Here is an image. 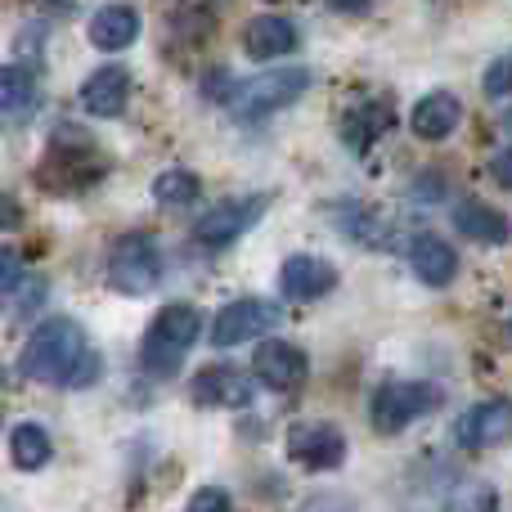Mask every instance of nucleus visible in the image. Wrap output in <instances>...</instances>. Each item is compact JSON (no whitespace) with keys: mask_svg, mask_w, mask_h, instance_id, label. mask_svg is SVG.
<instances>
[{"mask_svg":"<svg viewBox=\"0 0 512 512\" xmlns=\"http://www.w3.org/2000/svg\"><path fill=\"white\" fill-rule=\"evenodd\" d=\"M86 333H81L77 319L59 315V319H45V324H36V333L27 337L23 355H18V369H23V378L32 382H45V387H59V382L77 378V369L86 364Z\"/></svg>","mask_w":512,"mask_h":512,"instance_id":"nucleus-1","label":"nucleus"},{"mask_svg":"<svg viewBox=\"0 0 512 512\" xmlns=\"http://www.w3.org/2000/svg\"><path fill=\"white\" fill-rule=\"evenodd\" d=\"M198 333H203V315H198L189 301H171V306H162L158 315H153L149 333H144V346H140L144 373H153V378H171V373L180 369V360H185V351L198 342Z\"/></svg>","mask_w":512,"mask_h":512,"instance_id":"nucleus-2","label":"nucleus"},{"mask_svg":"<svg viewBox=\"0 0 512 512\" xmlns=\"http://www.w3.org/2000/svg\"><path fill=\"white\" fill-rule=\"evenodd\" d=\"M108 283L122 297H144L162 283V252L153 234H122L108 252Z\"/></svg>","mask_w":512,"mask_h":512,"instance_id":"nucleus-3","label":"nucleus"},{"mask_svg":"<svg viewBox=\"0 0 512 512\" xmlns=\"http://www.w3.org/2000/svg\"><path fill=\"white\" fill-rule=\"evenodd\" d=\"M436 405H441V391H436L432 382H382V387L373 391L369 418L382 436H396V432H405L414 418L432 414Z\"/></svg>","mask_w":512,"mask_h":512,"instance_id":"nucleus-4","label":"nucleus"},{"mask_svg":"<svg viewBox=\"0 0 512 512\" xmlns=\"http://www.w3.org/2000/svg\"><path fill=\"white\" fill-rule=\"evenodd\" d=\"M310 90V72L306 68H279V72H261V77L243 81L230 95V108L239 117H270L279 108L297 104Z\"/></svg>","mask_w":512,"mask_h":512,"instance_id":"nucleus-5","label":"nucleus"},{"mask_svg":"<svg viewBox=\"0 0 512 512\" xmlns=\"http://www.w3.org/2000/svg\"><path fill=\"white\" fill-rule=\"evenodd\" d=\"M265 207H270V198H265V194L225 198V203L207 207V216H198L194 239H198V243H207V248H230V243H239L243 234H248L252 225L261 221Z\"/></svg>","mask_w":512,"mask_h":512,"instance_id":"nucleus-6","label":"nucleus"},{"mask_svg":"<svg viewBox=\"0 0 512 512\" xmlns=\"http://www.w3.org/2000/svg\"><path fill=\"white\" fill-rule=\"evenodd\" d=\"M279 319H283L279 301H261V297L230 301V306L216 310V319H212V342L216 346H243V342H252V337L270 333Z\"/></svg>","mask_w":512,"mask_h":512,"instance_id":"nucleus-7","label":"nucleus"},{"mask_svg":"<svg viewBox=\"0 0 512 512\" xmlns=\"http://www.w3.org/2000/svg\"><path fill=\"white\" fill-rule=\"evenodd\" d=\"M288 459L306 472H333L346 463V436L333 423H292Z\"/></svg>","mask_w":512,"mask_h":512,"instance_id":"nucleus-8","label":"nucleus"},{"mask_svg":"<svg viewBox=\"0 0 512 512\" xmlns=\"http://www.w3.org/2000/svg\"><path fill=\"white\" fill-rule=\"evenodd\" d=\"M194 405L203 409H248L256 396V378L243 369H230V364H216V369H203L189 387Z\"/></svg>","mask_w":512,"mask_h":512,"instance_id":"nucleus-9","label":"nucleus"},{"mask_svg":"<svg viewBox=\"0 0 512 512\" xmlns=\"http://www.w3.org/2000/svg\"><path fill=\"white\" fill-rule=\"evenodd\" d=\"M512 436V405L508 400H481L468 414H459L454 423V441L463 450H490V445L508 441Z\"/></svg>","mask_w":512,"mask_h":512,"instance_id":"nucleus-10","label":"nucleus"},{"mask_svg":"<svg viewBox=\"0 0 512 512\" xmlns=\"http://www.w3.org/2000/svg\"><path fill=\"white\" fill-rule=\"evenodd\" d=\"M306 373H310L306 351H301V346H292V342H265L261 351H256V360H252V378L261 382V387H270V391L301 387V382H306Z\"/></svg>","mask_w":512,"mask_h":512,"instance_id":"nucleus-11","label":"nucleus"},{"mask_svg":"<svg viewBox=\"0 0 512 512\" xmlns=\"http://www.w3.org/2000/svg\"><path fill=\"white\" fill-rule=\"evenodd\" d=\"M243 50L256 63H270L283 59V54L297 50V23L283 14H256L243 23Z\"/></svg>","mask_w":512,"mask_h":512,"instance_id":"nucleus-12","label":"nucleus"},{"mask_svg":"<svg viewBox=\"0 0 512 512\" xmlns=\"http://www.w3.org/2000/svg\"><path fill=\"white\" fill-rule=\"evenodd\" d=\"M126 99H131V72L122 63H104L81 81V108L90 117H117L126 108Z\"/></svg>","mask_w":512,"mask_h":512,"instance_id":"nucleus-13","label":"nucleus"},{"mask_svg":"<svg viewBox=\"0 0 512 512\" xmlns=\"http://www.w3.org/2000/svg\"><path fill=\"white\" fill-rule=\"evenodd\" d=\"M279 288L292 301H319L337 288V270L328 261H319V256H288L279 274Z\"/></svg>","mask_w":512,"mask_h":512,"instance_id":"nucleus-14","label":"nucleus"},{"mask_svg":"<svg viewBox=\"0 0 512 512\" xmlns=\"http://www.w3.org/2000/svg\"><path fill=\"white\" fill-rule=\"evenodd\" d=\"M409 265H414V274L427 288H445V283L459 274V252L445 239H436V234H418V239L409 243Z\"/></svg>","mask_w":512,"mask_h":512,"instance_id":"nucleus-15","label":"nucleus"},{"mask_svg":"<svg viewBox=\"0 0 512 512\" xmlns=\"http://www.w3.org/2000/svg\"><path fill=\"white\" fill-rule=\"evenodd\" d=\"M463 122V104L450 95V90H432V95H423L414 104V117H409V126H414V135H423V140H445V135H454Z\"/></svg>","mask_w":512,"mask_h":512,"instance_id":"nucleus-16","label":"nucleus"},{"mask_svg":"<svg viewBox=\"0 0 512 512\" xmlns=\"http://www.w3.org/2000/svg\"><path fill=\"white\" fill-rule=\"evenodd\" d=\"M450 221H454V230L472 243H508V216L495 212L490 203H481V198H463V203H454Z\"/></svg>","mask_w":512,"mask_h":512,"instance_id":"nucleus-17","label":"nucleus"},{"mask_svg":"<svg viewBox=\"0 0 512 512\" xmlns=\"http://www.w3.org/2000/svg\"><path fill=\"white\" fill-rule=\"evenodd\" d=\"M135 36H140V14L131 5H108L90 18V45H99V50L117 54L126 45H135Z\"/></svg>","mask_w":512,"mask_h":512,"instance_id":"nucleus-18","label":"nucleus"},{"mask_svg":"<svg viewBox=\"0 0 512 512\" xmlns=\"http://www.w3.org/2000/svg\"><path fill=\"white\" fill-rule=\"evenodd\" d=\"M391 131V108L387 99H360V104H351V113H346L342 122V135L351 149H369V144H378V135Z\"/></svg>","mask_w":512,"mask_h":512,"instance_id":"nucleus-19","label":"nucleus"},{"mask_svg":"<svg viewBox=\"0 0 512 512\" xmlns=\"http://www.w3.org/2000/svg\"><path fill=\"white\" fill-rule=\"evenodd\" d=\"M9 454H14V463L23 472H36L50 463L54 445H50V436H45L41 423H18L14 432H9Z\"/></svg>","mask_w":512,"mask_h":512,"instance_id":"nucleus-20","label":"nucleus"},{"mask_svg":"<svg viewBox=\"0 0 512 512\" xmlns=\"http://www.w3.org/2000/svg\"><path fill=\"white\" fill-rule=\"evenodd\" d=\"M36 99V72L23 63H5L0 68V113H23Z\"/></svg>","mask_w":512,"mask_h":512,"instance_id":"nucleus-21","label":"nucleus"},{"mask_svg":"<svg viewBox=\"0 0 512 512\" xmlns=\"http://www.w3.org/2000/svg\"><path fill=\"white\" fill-rule=\"evenodd\" d=\"M198 194H203V185H198V176L185 167H167L153 180V198H158L162 207H189Z\"/></svg>","mask_w":512,"mask_h":512,"instance_id":"nucleus-22","label":"nucleus"},{"mask_svg":"<svg viewBox=\"0 0 512 512\" xmlns=\"http://www.w3.org/2000/svg\"><path fill=\"white\" fill-rule=\"evenodd\" d=\"M346 234H351L355 243H364V248H387L391 243V225H387V216H378L373 207H364V203H355V207H346Z\"/></svg>","mask_w":512,"mask_h":512,"instance_id":"nucleus-23","label":"nucleus"},{"mask_svg":"<svg viewBox=\"0 0 512 512\" xmlns=\"http://www.w3.org/2000/svg\"><path fill=\"white\" fill-rule=\"evenodd\" d=\"M450 512H499V499L486 481H472V486H463L459 495H454Z\"/></svg>","mask_w":512,"mask_h":512,"instance_id":"nucleus-24","label":"nucleus"},{"mask_svg":"<svg viewBox=\"0 0 512 512\" xmlns=\"http://www.w3.org/2000/svg\"><path fill=\"white\" fill-rule=\"evenodd\" d=\"M481 90H486L490 99L512 95V50H508V54H499V59L486 68V81H481Z\"/></svg>","mask_w":512,"mask_h":512,"instance_id":"nucleus-25","label":"nucleus"},{"mask_svg":"<svg viewBox=\"0 0 512 512\" xmlns=\"http://www.w3.org/2000/svg\"><path fill=\"white\" fill-rule=\"evenodd\" d=\"M18 283H23V256L14 248H0V306L18 292Z\"/></svg>","mask_w":512,"mask_h":512,"instance_id":"nucleus-26","label":"nucleus"},{"mask_svg":"<svg viewBox=\"0 0 512 512\" xmlns=\"http://www.w3.org/2000/svg\"><path fill=\"white\" fill-rule=\"evenodd\" d=\"M185 512H234V504L221 486H203V490H194V499H189Z\"/></svg>","mask_w":512,"mask_h":512,"instance_id":"nucleus-27","label":"nucleus"},{"mask_svg":"<svg viewBox=\"0 0 512 512\" xmlns=\"http://www.w3.org/2000/svg\"><path fill=\"white\" fill-rule=\"evenodd\" d=\"M490 176H495L504 189H512V144H508V149H499L495 158H490Z\"/></svg>","mask_w":512,"mask_h":512,"instance_id":"nucleus-28","label":"nucleus"},{"mask_svg":"<svg viewBox=\"0 0 512 512\" xmlns=\"http://www.w3.org/2000/svg\"><path fill=\"white\" fill-rule=\"evenodd\" d=\"M14 225H18V203L0 194V230H14Z\"/></svg>","mask_w":512,"mask_h":512,"instance_id":"nucleus-29","label":"nucleus"}]
</instances>
